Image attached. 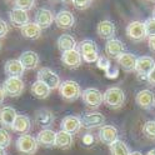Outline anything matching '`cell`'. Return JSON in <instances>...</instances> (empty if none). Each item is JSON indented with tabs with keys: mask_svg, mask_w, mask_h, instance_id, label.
I'll use <instances>...</instances> for the list:
<instances>
[{
	"mask_svg": "<svg viewBox=\"0 0 155 155\" xmlns=\"http://www.w3.org/2000/svg\"><path fill=\"white\" fill-rule=\"evenodd\" d=\"M59 94L66 101H75L81 96V88L74 80H65L59 86Z\"/></svg>",
	"mask_w": 155,
	"mask_h": 155,
	"instance_id": "cell-1",
	"label": "cell"
},
{
	"mask_svg": "<svg viewBox=\"0 0 155 155\" xmlns=\"http://www.w3.org/2000/svg\"><path fill=\"white\" fill-rule=\"evenodd\" d=\"M125 101V94L118 86L109 88L104 93V104L110 109H119Z\"/></svg>",
	"mask_w": 155,
	"mask_h": 155,
	"instance_id": "cell-2",
	"label": "cell"
},
{
	"mask_svg": "<svg viewBox=\"0 0 155 155\" xmlns=\"http://www.w3.org/2000/svg\"><path fill=\"white\" fill-rule=\"evenodd\" d=\"M38 140L33 135L24 134L16 139V149L23 155H34L38 150Z\"/></svg>",
	"mask_w": 155,
	"mask_h": 155,
	"instance_id": "cell-3",
	"label": "cell"
},
{
	"mask_svg": "<svg viewBox=\"0 0 155 155\" xmlns=\"http://www.w3.org/2000/svg\"><path fill=\"white\" fill-rule=\"evenodd\" d=\"M155 68V61L153 58L144 55L138 58L137 60V66H135V71L138 73V78L140 80H148V75L150 71Z\"/></svg>",
	"mask_w": 155,
	"mask_h": 155,
	"instance_id": "cell-4",
	"label": "cell"
},
{
	"mask_svg": "<svg viewBox=\"0 0 155 155\" xmlns=\"http://www.w3.org/2000/svg\"><path fill=\"white\" fill-rule=\"evenodd\" d=\"M81 98H83V101L88 106H90V108H99L104 103V94L95 88H88L83 90Z\"/></svg>",
	"mask_w": 155,
	"mask_h": 155,
	"instance_id": "cell-5",
	"label": "cell"
},
{
	"mask_svg": "<svg viewBox=\"0 0 155 155\" xmlns=\"http://www.w3.org/2000/svg\"><path fill=\"white\" fill-rule=\"evenodd\" d=\"M3 90L12 98H18L24 91V81L21 78H8L3 84Z\"/></svg>",
	"mask_w": 155,
	"mask_h": 155,
	"instance_id": "cell-6",
	"label": "cell"
},
{
	"mask_svg": "<svg viewBox=\"0 0 155 155\" xmlns=\"http://www.w3.org/2000/svg\"><path fill=\"white\" fill-rule=\"evenodd\" d=\"M38 80L46 84L51 90L59 89V86L61 84L59 75L55 74L51 69H49V68H43V69H40L38 71Z\"/></svg>",
	"mask_w": 155,
	"mask_h": 155,
	"instance_id": "cell-7",
	"label": "cell"
},
{
	"mask_svg": "<svg viewBox=\"0 0 155 155\" xmlns=\"http://www.w3.org/2000/svg\"><path fill=\"white\" fill-rule=\"evenodd\" d=\"M104 123H105V116L99 111L86 113L85 115H83V118H81V127L88 129V130L103 127Z\"/></svg>",
	"mask_w": 155,
	"mask_h": 155,
	"instance_id": "cell-8",
	"label": "cell"
},
{
	"mask_svg": "<svg viewBox=\"0 0 155 155\" xmlns=\"http://www.w3.org/2000/svg\"><path fill=\"white\" fill-rule=\"evenodd\" d=\"M127 35L133 41H143L147 38V30H145V25L143 21H131L127 26Z\"/></svg>",
	"mask_w": 155,
	"mask_h": 155,
	"instance_id": "cell-9",
	"label": "cell"
},
{
	"mask_svg": "<svg viewBox=\"0 0 155 155\" xmlns=\"http://www.w3.org/2000/svg\"><path fill=\"white\" fill-rule=\"evenodd\" d=\"M119 139V131L113 125H103L99 129V140L103 144L110 145Z\"/></svg>",
	"mask_w": 155,
	"mask_h": 155,
	"instance_id": "cell-10",
	"label": "cell"
},
{
	"mask_svg": "<svg viewBox=\"0 0 155 155\" xmlns=\"http://www.w3.org/2000/svg\"><path fill=\"white\" fill-rule=\"evenodd\" d=\"M61 61L69 69H78L83 63V58L81 54L78 51V49H73L69 51H64L61 54Z\"/></svg>",
	"mask_w": 155,
	"mask_h": 155,
	"instance_id": "cell-11",
	"label": "cell"
},
{
	"mask_svg": "<svg viewBox=\"0 0 155 155\" xmlns=\"http://www.w3.org/2000/svg\"><path fill=\"white\" fill-rule=\"evenodd\" d=\"M55 21V16L51 13V10L49 9H39V10L35 13L34 16V23H36L41 29H48L53 23Z\"/></svg>",
	"mask_w": 155,
	"mask_h": 155,
	"instance_id": "cell-12",
	"label": "cell"
},
{
	"mask_svg": "<svg viewBox=\"0 0 155 155\" xmlns=\"http://www.w3.org/2000/svg\"><path fill=\"white\" fill-rule=\"evenodd\" d=\"M9 19H10V23L15 28H20V29L30 23V18H29L28 12L21 10V9H16V8H14L9 13Z\"/></svg>",
	"mask_w": 155,
	"mask_h": 155,
	"instance_id": "cell-13",
	"label": "cell"
},
{
	"mask_svg": "<svg viewBox=\"0 0 155 155\" xmlns=\"http://www.w3.org/2000/svg\"><path fill=\"white\" fill-rule=\"evenodd\" d=\"M4 71L8 75V78H21L25 71V68L23 66L19 59H10L5 63Z\"/></svg>",
	"mask_w": 155,
	"mask_h": 155,
	"instance_id": "cell-14",
	"label": "cell"
},
{
	"mask_svg": "<svg viewBox=\"0 0 155 155\" xmlns=\"http://www.w3.org/2000/svg\"><path fill=\"white\" fill-rule=\"evenodd\" d=\"M124 50H125V46L119 39L114 38L111 40H108L105 44V53L111 59H118L121 54H124Z\"/></svg>",
	"mask_w": 155,
	"mask_h": 155,
	"instance_id": "cell-15",
	"label": "cell"
},
{
	"mask_svg": "<svg viewBox=\"0 0 155 155\" xmlns=\"http://www.w3.org/2000/svg\"><path fill=\"white\" fill-rule=\"evenodd\" d=\"M115 31H116L115 24L110 20H103L98 24V26H96V33H98V35L106 41L114 39Z\"/></svg>",
	"mask_w": 155,
	"mask_h": 155,
	"instance_id": "cell-16",
	"label": "cell"
},
{
	"mask_svg": "<svg viewBox=\"0 0 155 155\" xmlns=\"http://www.w3.org/2000/svg\"><path fill=\"white\" fill-rule=\"evenodd\" d=\"M55 118L51 110L49 109H39L35 113V123L39 127H41L44 129H49V127H51L54 123Z\"/></svg>",
	"mask_w": 155,
	"mask_h": 155,
	"instance_id": "cell-17",
	"label": "cell"
},
{
	"mask_svg": "<svg viewBox=\"0 0 155 155\" xmlns=\"http://www.w3.org/2000/svg\"><path fill=\"white\" fill-rule=\"evenodd\" d=\"M60 128L64 131H68L70 134H75V133L79 131L80 128H81V118H79V116H75V115L65 116V118L61 120Z\"/></svg>",
	"mask_w": 155,
	"mask_h": 155,
	"instance_id": "cell-18",
	"label": "cell"
},
{
	"mask_svg": "<svg viewBox=\"0 0 155 155\" xmlns=\"http://www.w3.org/2000/svg\"><path fill=\"white\" fill-rule=\"evenodd\" d=\"M137 104L143 109H151L153 106H155V96L153 94V91H150L149 89H144V90H140L138 94H137Z\"/></svg>",
	"mask_w": 155,
	"mask_h": 155,
	"instance_id": "cell-19",
	"label": "cell"
},
{
	"mask_svg": "<svg viewBox=\"0 0 155 155\" xmlns=\"http://www.w3.org/2000/svg\"><path fill=\"white\" fill-rule=\"evenodd\" d=\"M55 24L60 29H70L75 24V18L69 10H61L55 15Z\"/></svg>",
	"mask_w": 155,
	"mask_h": 155,
	"instance_id": "cell-20",
	"label": "cell"
},
{
	"mask_svg": "<svg viewBox=\"0 0 155 155\" xmlns=\"http://www.w3.org/2000/svg\"><path fill=\"white\" fill-rule=\"evenodd\" d=\"M18 113L12 106H4L0 109V124L3 128H13Z\"/></svg>",
	"mask_w": 155,
	"mask_h": 155,
	"instance_id": "cell-21",
	"label": "cell"
},
{
	"mask_svg": "<svg viewBox=\"0 0 155 155\" xmlns=\"http://www.w3.org/2000/svg\"><path fill=\"white\" fill-rule=\"evenodd\" d=\"M19 60H20V63L25 68V70H33L38 66L39 61H40V58H39V55L35 51L28 50V51H24L23 54H20Z\"/></svg>",
	"mask_w": 155,
	"mask_h": 155,
	"instance_id": "cell-22",
	"label": "cell"
},
{
	"mask_svg": "<svg viewBox=\"0 0 155 155\" xmlns=\"http://www.w3.org/2000/svg\"><path fill=\"white\" fill-rule=\"evenodd\" d=\"M12 129L15 133H19L21 135L28 134L29 131L31 130V120H30V118H29L28 115H23V114L18 115Z\"/></svg>",
	"mask_w": 155,
	"mask_h": 155,
	"instance_id": "cell-23",
	"label": "cell"
},
{
	"mask_svg": "<svg viewBox=\"0 0 155 155\" xmlns=\"http://www.w3.org/2000/svg\"><path fill=\"white\" fill-rule=\"evenodd\" d=\"M55 138H56V133L54 130L43 129L38 134L36 140H38V144L44 148H53L55 147Z\"/></svg>",
	"mask_w": 155,
	"mask_h": 155,
	"instance_id": "cell-24",
	"label": "cell"
},
{
	"mask_svg": "<svg viewBox=\"0 0 155 155\" xmlns=\"http://www.w3.org/2000/svg\"><path fill=\"white\" fill-rule=\"evenodd\" d=\"M116 60H118V64H119V66L123 70L129 71V73L130 71H135V66H137L138 58L135 56L134 54H131V53H124Z\"/></svg>",
	"mask_w": 155,
	"mask_h": 155,
	"instance_id": "cell-25",
	"label": "cell"
},
{
	"mask_svg": "<svg viewBox=\"0 0 155 155\" xmlns=\"http://www.w3.org/2000/svg\"><path fill=\"white\" fill-rule=\"evenodd\" d=\"M56 45H58V49H59L61 53H64V51H69V50L76 49L78 43L71 35L63 34V35L59 36V39H58Z\"/></svg>",
	"mask_w": 155,
	"mask_h": 155,
	"instance_id": "cell-26",
	"label": "cell"
},
{
	"mask_svg": "<svg viewBox=\"0 0 155 155\" xmlns=\"http://www.w3.org/2000/svg\"><path fill=\"white\" fill-rule=\"evenodd\" d=\"M73 145V134L60 130L56 133V138H55V147L59 149H69Z\"/></svg>",
	"mask_w": 155,
	"mask_h": 155,
	"instance_id": "cell-27",
	"label": "cell"
},
{
	"mask_svg": "<svg viewBox=\"0 0 155 155\" xmlns=\"http://www.w3.org/2000/svg\"><path fill=\"white\" fill-rule=\"evenodd\" d=\"M41 30L43 29L36 23H29V24H26L25 26L21 28V35L26 39H30V40H35V39L40 38Z\"/></svg>",
	"mask_w": 155,
	"mask_h": 155,
	"instance_id": "cell-28",
	"label": "cell"
},
{
	"mask_svg": "<svg viewBox=\"0 0 155 155\" xmlns=\"http://www.w3.org/2000/svg\"><path fill=\"white\" fill-rule=\"evenodd\" d=\"M50 91H51V89L49 86L39 80H36L31 86V93L38 99H46L48 96L50 95Z\"/></svg>",
	"mask_w": 155,
	"mask_h": 155,
	"instance_id": "cell-29",
	"label": "cell"
},
{
	"mask_svg": "<svg viewBox=\"0 0 155 155\" xmlns=\"http://www.w3.org/2000/svg\"><path fill=\"white\" fill-rule=\"evenodd\" d=\"M76 48H78V51L81 54V56L88 54V53H93V51L99 53L98 44H96L94 40H90V39H85V40L80 41Z\"/></svg>",
	"mask_w": 155,
	"mask_h": 155,
	"instance_id": "cell-30",
	"label": "cell"
},
{
	"mask_svg": "<svg viewBox=\"0 0 155 155\" xmlns=\"http://www.w3.org/2000/svg\"><path fill=\"white\" fill-rule=\"evenodd\" d=\"M110 153L111 155H130V150L128 148V145L125 144L123 140H116L110 145Z\"/></svg>",
	"mask_w": 155,
	"mask_h": 155,
	"instance_id": "cell-31",
	"label": "cell"
},
{
	"mask_svg": "<svg viewBox=\"0 0 155 155\" xmlns=\"http://www.w3.org/2000/svg\"><path fill=\"white\" fill-rule=\"evenodd\" d=\"M96 65H98L99 69H101L106 73V76L108 78H114L113 74H111V64H110V60L108 59V58L99 56L98 61H96Z\"/></svg>",
	"mask_w": 155,
	"mask_h": 155,
	"instance_id": "cell-32",
	"label": "cell"
},
{
	"mask_svg": "<svg viewBox=\"0 0 155 155\" xmlns=\"http://www.w3.org/2000/svg\"><path fill=\"white\" fill-rule=\"evenodd\" d=\"M14 8L29 12L35 6V0H13Z\"/></svg>",
	"mask_w": 155,
	"mask_h": 155,
	"instance_id": "cell-33",
	"label": "cell"
},
{
	"mask_svg": "<svg viewBox=\"0 0 155 155\" xmlns=\"http://www.w3.org/2000/svg\"><path fill=\"white\" fill-rule=\"evenodd\" d=\"M143 133L150 140H155V120H149L144 124Z\"/></svg>",
	"mask_w": 155,
	"mask_h": 155,
	"instance_id": "cell-34",
	"label": "cell"
},
{
	"mask_svg": "<svg viewBox=\"0 0 155 155\" xmlns=\"http://www.w3.org/2000/svg\"><path fill=\"white\" fill-rule=\"evenodd\" d=\"M12 143V137L5 128H0V147L8 148Z\"/></svg>",
	"mask_w": 155,
	"mask_h": 155,
	"instance_id": "cell-35",
	"label": "cell"
},
{
	"mask_svg": "<svg viewBox=\"0 0 155 155\" xmlns=\"http://www.w3.org/2000/svg\"><path fill=\"white\" fill-rule=\"evenodd\" d=\"M145 25V30H147V35L148 36H154L155 35V18H148L147 20L144 21Z\"/></svg>",
	"mask_w": 155,
	"mask_h": 155,
	"instance_id": "cell-36",
	"label": "cell"
},
{
	"mask_svg": "<svg viewBox=\"0 0 155 155\" xmlns=\"http://www.w3.org/2000/svg\"><path fill=\"white\" fill-rule=\"evenodd\" d=\"M93 3V0H74L73 4L78 10H85L88 9Z\"/></svg>",
	"mask_w": 155,
	"mask_h": 155,
	"instance_id": "cell-37",
	"label": "cell"
},
{
	"mask_svg": "<svg viewBox=\"0 0 155 155\" xmlns=\"http://www.w3.org/2000/svg\"><path fill=\"white\" fill-rule=\"evenodd\" d=\"M81 58H83V61H85V63H89V64L96 63V61H98V59H99V53H96V51L88 53V54L83 55Z\"/></svg>",
	"mask_w": 155,
	"mask_h": 155,
	"instance_id": "cell-38",
	"label": "cell"
},
{
	"mask_svg": "<svg viewBox=\"0 0 155 155\" xmlns=\"http://www.w3.org/2000/svg\"><path fill=\"white\" fill-rule=\"evenodd\" d=\"M8 33H9V26H8V24L3 20V19H0V38L6 36Z\"/></svg>",
	"mask_w": 155,
	"mask_h": 155,
	"instance_id": "cell-39",
	"label": "cell"
},
{
	"mask_svg": "<svg viewBox=\"0 0 155 155\" xmlns=\"http://www.w3.org/2000/svg\"><path fill=\"white\" fill-rule=\"evenodd\" d=\"M83 143L86 145V147H89V145H93L94 144V137L91 134H85L83 137Z\"/></svg>",
	"mask_w": 155,
	"mask_h": 155,
	"instance_id": "cell-40",
	"label": "cell"
},
{
	"mask_svg": "<svg viewBox=\"0 0 155 155\" xmlns=\"http://www.w3.org/2000/svg\"><path fill=\"white\" fill-rule=\"evenodd\" d=\"M148 83L153 86H155V68L150 71V74L148 75Z\"/></svg>",
	"mask_w": 155,
	"mask_h": 155,
	"instance_id": "cell-41",
	"label": "cell"
},
{
	"mask_svg": "<svg viewBox=\"0 0 155 155\" xmlns=\"http://www.w3.org/2000/svg\"><path fill=\"white\" fill-rule=\"evenodd\" d=\"M148 45H149V49H150L153 53H155V35H154V36H149V39H148Z\"/></svg>",
	"mask_w": 155,
	"mask_h": 155,
	"instance_id": "cell-42",
	"label": "cell"
},
{
	"mask_svg": "<svg viewBox=\"0 0 155 155\" xmlns=\"http://www.w3.org/2000/svg\"><path fill=\"white\" fill-rule=\"evenodd\" d=\"M4 98H5V91L3 90V88H0V104L4 101Z\"/></svg>",
	"mask_w": 155,
	"mask_h": 155,
	"instance_id": "cell-43",
	"label": "cell"
},
{
	"mask_svg": "<svg viewBox=\"0 0 155 155\" xmlns=\"http://www.w3.org/2000/svg\"><path fill=\"white\" fill-rule=\"evenodd\" d=\"M147 155H155V149H151V150H149Z\"/></svg>",
	"mask_w": 155,
	"mask_h": 155,
	"instance_id": "cell-44",
	"label": "cell"
},
{
	"mask_svg": "<svg viewBox=\"0 0 155 155\" xmlns=\"http://www.w3.org/2000/svg\"><path fill=\"white\" fill-rule=\"evenodd\" d=\"M130 155H143V154H141L140 151H131Z\"/></svg>",
	"mask_w": 155,
	"mask_h": 155,
	"instance_id": "cell-45",
	"label": "cell"
},
{
	"mask_svg": "<svg viewBox=\"0 0 155 155\" xmlns=\"http://www.w3.org/2000/svg\"><path fill=\"white\" fill-rule=\"evenodd\" d=\"M0 155H5V148L0 147Z\"/></svg>",
	"mask_w": 155,
	"mask_h": 155,
	"instance_id": "cell-46",
	"label": "cell"
},
{
	"mask_svg": "<svg viewBox=\"0 0 155 155\" xmlns=\"http://www.w3.org/2000/svg\"><path fill=\"white\" fill-rule=\"evenodd\" d=\"M61 2H64V3H73L74 0H61Z\"/></svg>",
	"mask_w": 155,
	"mask_h": 155,
	"instance_id": "cell-47",
	"label": "cell"
},
{
	"mask_svg": "<svg viewBox=\"0 0 155 155\" xmlns=\"http://www.w3.org/2000/svg\"><path fill=\"white\" fill-rule=\"evenodd\" d=\"M153 16L155 18V8H154V12H153Z\"/></svg>",
	"mask_w": 155,
	"mask_h": 155,
	"instance_id": "cell-48",
	"label": "cell"
},
{
	"mask_svg": "<svg viewBox=\"0 0 155 155\" xmlns=\"http://www.w3.org/2000/svg\"><path fill=\"white\" fill-rule=\"evenodd\" d=\"M49 2H56V0H49Z\"/></svg>",
	"mask_w": 155,
	"mask_h": 155,
	"instance_id": "cell-49",
	"label": "cell"
},
{
	"mask_svg": "<svg viewBox=\"0 0 155 155\" xmlns=\"http://www.w3.org/2000/svg\"><path fill=\"white\" fill-rule=\"evenodd\" d=\"M0 48H2V44H0Z\"/></svg>",
	"mask_w": 155,
	"mask_h": 155,
	"instance_id": "cell-50",
	"label": "cell"
},
{
	"mask_svg": "<svg viewBox=\"0 0 155 155\" xmlns=\"http://www.w3.org/2000/svg\"><path fill=\"white\" fill-rule=\"evenodd\" d=\"M151 2H155V0H151Z\"/></svg>",
	"mask_w": 155,
	"mask_h": 155,
	"instance_id": "cell-51",
	"label": "cell"
}]
</instances>
